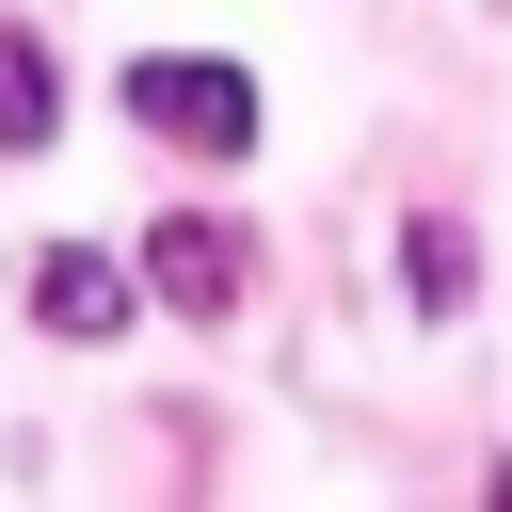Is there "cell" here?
Returning a JSON list of instances; mask_svg holds the SVG:
<instances>
[{
	"label": "cell",
	"mask_w": 512,
	"mask_h": 512,
	"mask_svg": "<svg viewBox=\"0 0 512 512\" xmlns=\"http://www.w3.org/2000/svg\"><path fill=\"white\" fill-rule=\"evenodd\" d=\"M128 128H160V144H192V160H256V80L208 64V48H144V64H128Z\"/></svg>",
	"instance_id": "cell-1"
},
{
	"label": "cell",
	"mask_w": 512,
	"mask_h": 512,
	"mask_svg": "<svg viewBox=\"0 0 512 512\" xmlns=\"http://www.w3.org/2000/svg\"><path fill=\"white\" fill-rule=\"evenodd\" d=\"M240 272H256V256H240V224H192V208H176V224L144 240V288H160L176 320H224V304H240Z\"/></svg>",
	"instance_id": "cell-2"
},
{
	"label": "cell",
	"mask_w": 512,
	"mask_h": 512,
	"mask_svg": "<svg viewBox=\"0 0 512 512\" xmlns=\"http://www.w3.org/2000/svg\"><path fill=\"white\" fill-rule=\"evenodd\" d=\"M32 320H48V336H128V272L80 256V240H48V256H32Z\"/></svg>",
	"instance_id": "cell-3"
},
{
	"label": "cell",
	"mask_w": 512,
	"mask_h": 512,
	"mask_svg": "<svg viewBox=\"0 0 512 512\" xmlns=\"http://www.w3.org/2000/svg\"><path fill=\"white\" fill-rule=\"evenodd\" d=\"M48 128H64V64H48V48L0 16V160H32Z\"/></svg>",
	"instance_id": "cell-4"
},
{
	"label": "cell",
	"mask_w": 512,
	"mask_h": 512,
	"mask_svg": "<svg viewBox=\"0 0 512 512\" xmlns=\"http://www.w3.org/2000/svg\"><path fill=\"white\" fill-rule=\"evenodd\" d=\"M400 288H416V320H464V288H480L464 224H416V240H400Z\"/></svg>",
	"instance_id": "cell-5"
}]
</instances>
